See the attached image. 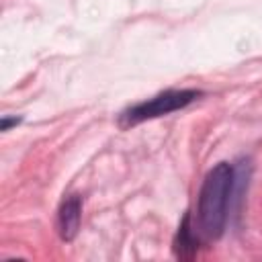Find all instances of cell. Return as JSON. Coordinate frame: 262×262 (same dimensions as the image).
<instances>
[{
	"instance_id": "cell-1",
	"label": "cell",
	"mask_w": 262,
	"mask_h": 262,
	"mask_svg": "<svg viewBox=\"0 0 262 262\" xmlns=\"http://www.w3.org/2000/svg\"><path fill=\"white\" fill-rule=\"evenodd\" d=\"M235 168L229 162L215 164L203 178L196 196V223L194 229L203 242H217L227 227Z\"/></svg>"
},
{
	"instance_id": "cell-2",
	"label": "cell",
	"mask_w": 262,
	"mask_h": 262,
	"mask_svg": "<svg viewBox=\"0 0 262 262\" xmlns=\"http://www.w3.org/2000/svg\"><path fill=\"white\" fill-rule=\"evenodd\" d=\"M203 92L201 90H194V88H180V90H164L147 100H141V102H135L133 106L125 108L121 115H119V125L123 129H129V127H135L143 121H149V119H158V117H164V115H170L174 111H180V108H186L188 104H192L196 98H201Z\"/></svg>"
},
{
	"instance_id": "cell-3",
	"label": "cell",
	"mask_w": 262,
	"mask_h": 262,
	"mask_svg": "<svg viewBox=\"0 0 262 262\" xmlns=\"http://www.w3.org/2000/svg\"><path fill=\"white\" fill-rule=\"evenodd\" d=\"M82 223V196L70 194L57 209V231L63 242H74Z\"/></svg>"
},
{
	"instance_id": "cell-4",
	"label": "cell",
	"mask_w": 262,
	"mask_h": 262,
	"mask_svg": "<svg viewBox=\"0 0 262 262\" xmlns=\"http://www.w3.org/2000/svg\"><path fill=\"white\" fill-rule=\"evenodd\" d=\"M201 235L196 233L194 229V223H192V215L190 213H184L180 225H178V231L174 235V254L176 258L180 260H192L199 252V246H201Z\"/></svg>"
},
{
	"instance_id": "cell-5",
	"label": "cell",
	"mask_w": 262,
	"mask_h": 262,
	"mask_svg": "<svg viewBox=\"0 0 262 262\" xmlns=\"http://www.w3.org/2000/svg\"><path fill=\"white\" fill-rule=\"evenodd\" d=\"M18 123H20V117H18V119H16V117H14V119L2 117V121H0V129H2V131H8L12 125H18Z\"/></svg>"
}]
</instances>
